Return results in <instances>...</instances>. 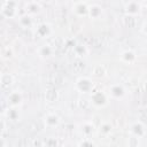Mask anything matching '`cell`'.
<instances>
[{"label":"cell","instance_id":"cell-18","mask_svg":"<svg viewBox=\"0 0 147 147\" xmlns=\"http://www.w3.org/2000/svg\"><path fill=\"white\" fill-rule=\"evenodd\" d=\"M59 92L55 90V88H48L46 92H45V99L47 102H56L59 100Z\"/></svg>","mask_w":147,"mask_h":147},{"label":"cell","instance_id":"cell-3","mask_svg":"<svg viewBox=\"0 0 147 147\" xmlns=\"http://www.w3.org/2000/svg\"><path fill=\"white\" fill-rule=\"evenodd\" d=\"M75 88L82 94H88V93L91 94L94 88V82L88 76H82L76 79Z\"/></svg>","mask_w":147,"mask_h":147},{"label":"cell","instance_id":"cell-15","mask_svg":"<svg viewBox=\"0 0 147 147\" xmlns=\"http://www.w3.org/2000/svg\"><path fill=\"white\" fill-rule=\"evenodd\" d=\"M53 54H54V48L48 44H44L38 48V55H39V57H41L44 60L52 57Z\"/></svg>","mask_w":147,"mask_h":147},{"label":"cell","instance_id":"cell-11","mask_svg":"<svg viewBox=\"0 0 147 147\" xmlns=\"http://www.w3.org/2000/svg\"><path fill=\"white\" fill-rule=\"evenodd\" d=\"M130 132H131L132 136H134V137H137V138H139V139H142V138L146 136V126L137 119L136 122H133V123L131 124V126H130Z\"/></svg>","mask_w":147,"mask_h":147},{"label":"cell","instance_id":"cell-14","mask_svg":"<svg viewBox=\"0 0 147 147\" xmlns=\"http://www.w3.org/2000/svg\"><path fill=\"white\" fill-rule=\"evenodd\" d=\"M24 9H25V14H29V15L32 16V15H36V14L40 13L42 7H41V3L38 2V1H28L25 3Z\"/></svg>","mask_w":147,"mask_h":147},{"label":"cell","instance_id":"cell-7","mask_svg":"<svg viewBox=\"0 0 147 147\" xmlns=\"http://www.w3.org/2000/svg\"><path fill=\"white\" fill-rule=\"evenodd\" d=\"M23 102V94L21 91L18 90H15L13 92H10L7 96V103H8V107H11V108H18Z\"/></svg>","mask_w":147,"mask_h":147},{"label":"cell","instance_id":"cell-22","mask_svg":"<svg viewBox=\"0 0 147 147\" xmlns=\"http://www.w3.org/2000/svg\"><path fill=\"white\" fill-rule=\"evenodd\" d=\"M74 52L76 53L77 56H80V57H85L88 54V49H87V47L85 45H77L74 48Z\"/></svg>","mask_w":147,"mask_h":147},{"label":"cell","instance_id":"cell-26","mask_svg":"<svg viewBox=\"0 0 147 147\" xmlns=\"http://www.w3.org/2000/svg\"><path fill=\"white\" fill-rule=\"evenodd\" d=\"M138 121L140 123H142L146 127H147V111H141L138 116Z\"/></svg>","mask_w":147,"mask_h":147},{"label":"cell","instance_id":"cell-28","mask_svg":"<svg viewBox=\"0 0 147 147\" xmlns=\"http://www.w3.org/2000/svg\"><path fill=\"white\" fill-rule=\"evenodd\" d=\"M1 147H6V141H5V138L1 139Z\"/></svg>","mask_w":147,"mask_h":147},{"label":"cell","instance_id":"cell-23","mask_svg":"<svg viewBox=\"0 0 147 147\" xmlns=\"http://www.w3.org/2000/svg\"><path fill=\"white\" fill-rule=\"evenodd\" d=\"M13 55H14V49L11 46H6L1 49V57L3 60H9L13 57Z\"/></svg>","mask_w":147,"mask_h":147},{"label":"cell","instance_id":"cell-6","mask_svg":"<svg viewBox=\"0 0 147 147\" xmlns=\"http://www.w3.org/2000/svg\"><path fill=\"white\" fill-rule=\"evenodd\" d=\"M142 9V5L140 1H127L124 3V11L127 16H131V17H134L137 15L140 14Z\"/></svg>","mask_w":147,"mask_h":147},{"label":"cell","instance_id":"cell-17","mask_svg":"<svg viewBox=\"0 0 147 147\" xmlns=\"http://www.w3.org/2000/svg\"><path fill=\"white\" fill-rule=\"evenodd\" d=\"M0 83H1V86L3 88H7V87H9V86L13 85V83H14V76L11 74H9V72H3L0 76Z\"/></svg>","mask_w":147,"mask_h":147},{"label":"cell","instance_id":"cell-1","mask_svg":"<svg viewBox=\"0 0 147 147\" xmlns=\"http://www.w3.org/2000/svg\"><path fill=\"white\" fill-rule=\"evenodd\" d=\"M20 3L14 0H6L0 7V14L5 18H16L18 17Z\"/></svg>","mask_w":147,"mask_h":147},{"label":"cell","instance_id":"cell-24","mask_svg":"<svg viewBox=\"0 0 147 147\" xmlns=\"http://www.w3.org/2000/svg\"><path fill=\"white\" fill-rule=\"evenodd\" d=\"M78 147H94V144L91 138H83V140L79 141Z\"/></svg>","mask_w":147,"mask_h":147},{"label":"cell","instance_id":"cell-8","mask_svg":"<svg viewBox=\"0 0 147 147\" xmlns=\"http://www.w3.org/2000/svg\"><path fill=\"white\" fill-rule=\"evenodd\" d=\"M138 56L137 53L133 49H124L121 54H119V61L127 64V65H132L137 62Z\"/></svg>","mask_w":147,"mask_h":147},{"label":"cell","instance_id":"cell-20","mask_svg":"<svg viewBox=\"0 0 147 147\" xmlns=\"http://www.w3.org/2000/svg\"><path fill=\"white\" fill-rule=\"evenodd\" d=\"M5 116L10 119V121H17L20 118V113H18V108H11L8 107L7 110L5 111Z\"/></svg>","mask_w":147,"mask_h":147},{"label":"cell","instance_id":"cell-4","mask_svg":"<svg viewBox=\"0 0 147 147\" xmlns=\"http://www.w3.org/2000/svg\"><path fill=\"white\" fill-rule=\"evenodd\" d=\"M108 95L110 99L114 100H121L126 95V88L124 87V85L119 84V83H115L111 84L109 86V91H108Z\"/></svg>","mask_w":147,"mask_h":147},{"label":"cell","instance_id":"cell-13","mask_svg":"<svg viewBox=\"0 0 147 147\" xmlns=\"http://www.w3.org/2000/svg\"><path fill=\"white\" fill-rule=\"evenodd\" d=\"M79 131L83 134L84 138H91L92 134H94V132L96 131V127L94 126V124L92 122H84L79 125Z\"/></svg>","mask_w":147,"mask_h":147},{"label":"cell","instance_id":"cell-12","mask_svg":"<svg viewBox=\"0 0 147 147\" xmlns=\"http://www.w3.org/2000/svg\"><path fill=\"white\" fill-rule=\"evenodd\" d=\"M103 14V7L96 2H90L88 6V17L91 20H99Z\"/></svg>","mask_w":147,"mask_h":147},{"label":"cell","instance_id":"cell-21","mask_svg":"<svg viewBox=\"0 0 147 147\" xmlns=\"http://www.w3.org/2000/svg\"><path fill=\"white\" fill-rule=\"evenodd\" d=\"M106 74H107L106 68L102 64H96L92 70V76L95 78H103L106 76Z\"/></svg>","mask_w":147,"mask_h":147},{"label":"cell","instance_id":"cell-2","mask_svg":"<svg viewBox=\"0 0 147 147\" xmlns=\"http://www.w3.org/2000/svg\"><path fill=\"white\" fill-rule=\"evenodd\" d=\"M109 95L108 92H105L102 90L93 91L90 94V103L95 108H103L109 103Z\"/></svg>","mask_w":147,"mask_h":147},{"label":"cell","instance_id":"cell-5","mask_svg":"<svg viewBox=\"0 0 147 147\" xmlns=\"http://www.w3.org/2000/svg\"><path fill=\"white\" fill-rule=\"evenodd\" d=\"M88 6H90V2L77 1L72 3L71 11L78 17H86V16L88 17Z\"/></svg>","mask_w":147,"mask_h":147},{"label":"cell","instance_id":"cell-27","mask_svg":"<svg viewBox=\"0 0 147 147\" xmlns=\"http://www.w3.org/2000/svg\"><path fill=\"white\" fill-rule=\"evenodd\" d=\"M140 32L145 36H147V21H144L141 26H140Z\"/></svg>","mask_w":147,"mask_h":147},{"label":"cell","instance_id":"cell-9","mask_svg":"<svg viewBox=\"0 0 147 147\" xmlns=\"http://www.w3.org/2000/svg\"><path fill=\"white\" fill-rule=\"evenodd\" d=\"M44 124L48 129H55L61 124V118L55 113H47L44 116Z\"/></svg>","mask_w":147,"mask_h":147},{"label":"cell","instance_id":"cell-10","mask_svg":"<svg viewBox=\"0 0 147 147\" xmlns=\"http://www.w3.org/2000/svg\"><path fill=\"white\" fill-rule=\"evenodd\" d=\"M53 30H52V25L49 23H40L36 26V30H34V33L36 36H38L39 38H48L51 34H52Z\"/></svg>","mask_w":147,"mask_h":147},{"label":"cell","instance_id":"cell-25","mask_svg":"<svg viewBox=\"0 0 147 147\" xmlns=\"http://www.w3.org/2000/svg\"><path fill=\"white\" fill-rule=\"evenodd\" d=\"M139 138H137V137H134V136H130V138H129V145L131 146V147H138L139 146Z\"/></svg>","mask_w":147,"mask_h":147},{"label":"cell","instance_id":"cell-16","mask_svg":"<svg viewBox=\"0 0 147 147\" xmlns=\"http://www.w3.org/2000/svg\"><path fill=\"white\" fill-rule=\"evenodd\" d=\"M17 23L20 24L21 28L29 29V28H31L33 25V18L29 14H23V15H20L17 17Z\"/></svg>","mask_w":147,"mask_h":147},{"label":"cell","instance_id":"cell-19","mask_svg":"<svg viewBox=\"0 0 147 147\" xmlns=\"http://www.w3.org/2000/svg\"><path fill=\"white\" fill-rule=\"evenodd\" d=\"M111 130H113V126L109 122H102L100 124V126L96 129L98 133L101 134V136H108L111 133Z\"/></svg>","mask_w":147,"mask_h":147}]
</instances>
